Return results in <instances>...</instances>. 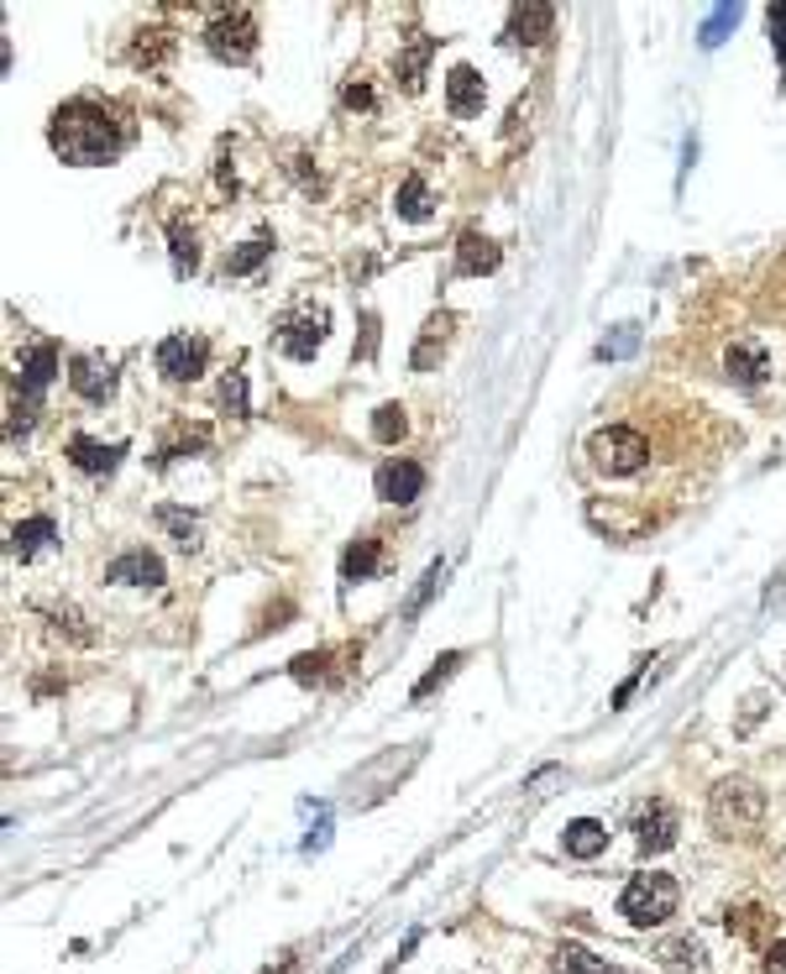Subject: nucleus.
<instances>
[{"instance_id":"f257e3e1","label":"nucleus","mask_w":786,"mask_h":974,"mask_svg":"<svg viewBox=\"0 0 786 974\" xmlns=\"http://www.w3.org/2000/svg\"><path fill=\"white\" fill-rule=\"evenodd\" d=\"M53 152L63 163H111L126 148V121L105 100H68L53 116Z\"/></svg>"},{"instance_id":"f03ea898","label":"nucleus","mask_w":786,"mask_h":974,"mask_svg":"<svg viewBox=\"0 0 786 974\" xmlns=\"http://www.w3.org/2000/svg\"><path fill=\"white\" fill-rule=\"evenodd\" d=\"M765 818V792H760L756 781H739V775H728L713 786V797H708V823L719 838H750Z\"/></svg>"},{"instance_id":"7ed1b4c3","label":"nucleus","mask_w":786,"mask_h":974,"mask_svg":"<svg viewBox=\"0 0 786 974\" xmlns=\"http://www.w3.org/2000/svg\"><path fill=\"white\" fill-rule=\"evenodd\" d=\"M676 901H682V890H676L671 875H635L619 896V912L635 927H661L665 916H676Z\"/></svg>"},{"instance_id":"20e7f679","label":"nucleus","mask_w":786,"mask_h":974,"mask_svg":"<svg viewBox=\"0 0 786 974\" xmlns=\"http://www.w3.org/2000/svg\"><path fill=\"white\" fill-rule=\"evenodd\" d=\"M587 456H593L598 472L630 477L650 461V441H645L639 430H630V425H608V430H598V435L587 441Z\"/></svg>"},{"instance_id":"39448f33","label":"nucleus","mask_w":786,"mask_h":974,"mask_svg":"<svg viewBox=\"0 0 786 974\" xmlns=\"http://www.w3.org/2000/svg\"><path fill=\"white\" fill-rule=\"evenodd\" d=\"M205 48H211L220 63H246L252 48H257V16H252L246 5L215 11V22L205 27Z\"/></svg>"},{"instance_id":"423d86ee","label":"nucleus","mask_w":786,"mask_h":974,"mask_svg":"<svg viewBox=\"0 0 786 974\" xmlns=\"http://www.w3.org/2000/svg\"><path fill=\"white\" fill-rule=\"evenodd\" d=\"M205 356H211V341L205 336H168L163 346H157V372L168 378V383H194L200 372H205Z\"/></svg>"},{"instance_id":"0eeeda50","label":"nucleus","mask_w":786,"mask_h":974,"mask_svg":"<svg viewBox=\"0 0 786 974\" xmlns=\"http://www.w3.org/2000/svg\"><path fill=\"white\" fill-rule=\"evenodd\" d=\"M326 325H331L326 309H300V315H289V320L278 325V346H283V356L309 362V356L320 352V341H326Z\"/></svg>"},{"instance_id":"6e6552de","label":"nucleus","mask_w":786,"mask_h":974,"mask_svg":"<svg viewBox=\"0 0 786 974\" xmlns=\"http://www.w3.org/2000/svg\"><path fill=\"white\" fill-rule=\"evenodd\" d=\"M676 827H682V818H676V807L661 797H650L635 812V833H639V849H645V855H665V849L676 844Z\"/></svg>"},{"instance_id":"1a4fd4ad","label":"nucleus","mask_w":786,"mask_h":974,"mask_svg":"<svg viewBox=\"0 0 786 974\" xmlns=\"http://www.w3.org/2000/svg\"><path fill=\"white\" fill-rule=\"evenodd\" d=\"M724 378L739 388H760L771 378V352L760 346L756 336H739V341H728L724 352Z\"/></svg>"},{"instance_id":"9d476101","label":"nucleus","mask_w":786,"mask_h":974,"mask_svg":"<svg viewBox=\"0 0 786 974\" xmlns=\"http://www.w3.org/2000/svg\"><path fill=\"white\" fill-rule=\"evenodd\" d=\"M372 488H378V498L383 503H415L424 493V467L420 461H409V456H393V461L378 467Z\"/></svg>"},{"instance_id":"9b49d317","label":"nucleus","mask_w":786,"mask_h":974,"mask_svg":"<svg viewBox=\"0 0 786 974\" xmlns=\"http://www.w3.org/2000/svg\"><path fill=\"white\" fill-rule=\"evenodd\" d=\"M483 100H487L483 74H478V68H467V63H456L452 74H446V111H452V116H478V111H483Z\"/></svg>"},{"instance_id":"f8f14e48","label":"nucleus","mask_w":786,"mask_h":974,"mask_svg":"<svg viewBox=\"0 0 786 974\" xmlns=\"http://www.w3.org/2000/svg\"><path fill=\"white\" fill-rule=\"evenodd\" d=\"M68 383L79 399H90V404H105L111 393H116V372L105 367V362H94V356H74V367H68Z\"/></svg>"},{"instance_id":"ddd939ff","label":"nucleus","mask_w":786,"mask_h":974,"mask_svg":"<svg viewBox=\"0 0 786 974\" xmlns=\"http://www.w3.org/2000/svg\"><path fill=\"white\" fill-rule=\"evenodd\" d=\"M105 577H111V582H126V587H157V582H163V561H157L152 551H126L122 561H111Z\"/></svg>"},{"instance_id":"4468645a","label":"nucleus","mask_w":786,"mask_h":974,"mask_svg":"<svg viewBox=\"0 0 786 974\" xmlns=\"http://www.w3.org/2000/svg\"><path fill=\"white\" fill-rule=\"evenodd\" d=\"M498 246L483 237V231H461V241H456V273H467V278H478V273H493L498 267Z\"/></svg>"},{"instance_id":"2eb2a0df","label":"nucleus","mask_w":786,"mask_h":974,"mask_svg":"<svg viewBox=\"0 0 786 974\" xmlns=\"http://www.w3.org/2000/svg\"><path fill=\"white\" fill-rule=\"evenodd\" d=\"M550 27H556V11H550V5H515V11H509V37L524 42V48L545 42Z\"/></svg>"},{"instance_id":"dca6fc26","label":"nucleus","mask_w":786,"mask_h":974,"mask_svg":"<svg viewBox=\"0 0 786 974\" xmlns=\"http://www.w3.org/2000/svg\"><path fill=\"white\" fill-rule=\"evenodd\" d=\"M126 456V445H100V441H85V435H74L68 441V461L79 467V472H116V461Z\"/></svg>"},{"instance_id":"f3484780","label":"nucleus","mask_w":786,"mask_h":974,"mask_svg":"<svg viewBox=\"0 0 786 974\" xmlns=\"http://www.w3.org/2000/svg\"><path fill=\"white\" fill-rule=\"evenodd\" d=\"M561 844H567L572 859H598L608 849V827L598 823V818H576V823H567Z\"/></svg>"},{"instance_id":"a211bd4d","label":"nucleus","mask_w":786,"mask_h":974,"mask_svg":"<svg viewBox=\"0 0 786 974\" xmlns=\"http://www.w3.org/2000/svg\"><path fill=\"white\" fill-rule=\"evenodd\" d=\"M53 367H59V352L53 346H31L22 356V388H27V399H37L42 388L53 383Z\"/></svg>"},{"instance_id":"6ab92c4d","label":"nucleus","mask_w":786,"mask_h":974,"mask_svg":"<svg viewBox=\"0 0 786 974\" xmlns=\"http://www.w3.org/2000/svg\"><path fill=\"white\" fill-rule=\"evenodd\" d=\"M372 571H378V540L363 534V540H352V545H346V556H341V577H346V582H367Z\"/></svg>"},{"instance_id":"aec40b11","label":"nucleus","mask_w":786,"mask_h":974,"mask_svg":"<svg viewBox=\"0 0 786 974\" xmlns=\"http://www.w3.org/2000/svg\"><path fill=\"white\" fill-rule=\"evenodd\" d=\"M48 540H53V519H27V524H16V530H11V551H16L22 561H31Z\"/></svg>"},{"instance_id":"412c9836","label":"nucleus","mask_w":786,"mask_h":974,"mask_svg":"<svg viewBox=\"0 0 786 974\" xmlns=\"http://www.w3.org/2000/svg\"><path fill=\"white\" fill-rule=\"evenodd\" d=\"M398 215H404V220H430V189H424L420 174L404 178V189H398Z\"/></svg>"},{"instance_id":"4be33fe9","label":"nucleus","mask_w":786,"mask_h":974,"mask_svg":"<svg viewBox=\"0 0 786 974\" xmlns=\"http://www.w3.org/2000/svg\"><path fill=\"white\" fill-rule=\"evenodd\" d=\"M268 252H272V241H242L231 257H226V278H242V273H257V267L268 263Z\"/></svg>"},{"instance_id":"5701e85b","label":"nucleus","mask_w":786,"mask_h":974,"mask_svg":"<svg viewBox=\"0 0 786 974\" xmlns=\"http://www.w3.org/2000/svg\"><path fill=\"white\" fill-rule=\"evenodd\" d=\"M168 241H174V267H179V273H194V267H200V241H194V231H189L183 220H174V226H168Z\"/></svg>"},{"instance_id":"b1692460","label":"nucleus","mask_w":786,"mask_h":974,"mask_svg":"<svg viewBox=\"0 0 786 974\" xmlns=\"http://www.w3.org/2000/svg\"><path fill=\"white\" fill-rule=\"evenodd\" d=\"M430 53H435V42H430V37H420L409 53H398L393 68H398V79H404L409 89H420V74H424V59H430Z\"/></svg>"},{"instance_id":"393cba45","label":"nucleus","mask_w":786,"mask_h":974,"mask_svg":"<svg viewBox=\"0 0 786 974\" xmlns=\"http://www.w3.org/2000/svg\"><path fill=\"white\" fill-rule=\"evenodd\" d=\"M556 974H608V964H604V959H593L587 948L567 944L561 953H556Z\"/></svg>"},{"instance_id":"a878e982","label":"nucleus","mask_w":786,"mask_h":974,"mask_svg":"<svg viewBox=\"0 0 786 974\" xmlns=\"http://www.w3.org/2000/svg\"><path fill=\"white\" fill-rule=\"evenodd\" d=\"M409 430V419H404V409L398 404H383V409L372 414V441H383V445H393L398 435Z\"/></svg>"},{"instance_id":"bb28decb","label":"nucleus","mask_w":786,"mask_h":974,"mask_svg":"<svg viewBox=\"0 0 786 974\" xmlns=\"http://www.w3.org/2000/svg\"><path fill=\"white\" fill-rule=\"evenodd\" d=\"M446 330H452V320H446V315H435V320L424 325V336H420V346H415V367H430V362H435V346H446Z\"/></svg>"},{"instance_id":"cd10ccee","label":"nucleus","mask_w":786,"mask_h":974,"mask_svg":"<svg viewBox=\"0 0 786 974\" xmlns=\"http://www.w3.org/2000/svg\"><path fill=\"white\" fill-rule=\"evenodd\" d=\"M456 666H461V655H456V649H452V655H441V660H435V671H424V676L415 681V703H424V697H430V692H435L441 681L452 676Z\"/></svg>"},{"instance_id":"c85d7f7f","label":"nucleus","mask_w":786,"mask_h":974,"mask_svg":"<svg viewBox=\"0 0 786 974\" xmlns=\"http://www.w3.org/2000/svg\"><path fill=\"white\" fill-rule=\"evenodd\" d=\"M728 27H739V5H719V11L708 16V27H702V48H719Z\"/></svg>"},{"instance_id":"c756f323","label":"nucleus","mask_w":786,"mask_h":974,"mask_svg":"<svg viewBox=\"0 0 786 974\" xmlns=\"http://www.w3.org/2000/svg\"><path fill=\"white\" fill-rule=\"evenodd\" d=\"M661 959L665 964H676V970H702V948L697 944H665Z\"/></svg>"},{"instance_id":"7c9ffc66","label":"nucleus","mask_w":786,"mask_h":974,"mask_svg":"<svg viewBox=\"0 0 786 974\" xmlns=\"http://www.w3.org/2000/svg\"><path fill=\"white\" fill-rule=\"evenodd\" d=\"M157 524H168V530L179 534L183 551H189V545H194V534H200V530H194V519H183L179 508H157Z\"/></svg>"},{"instance_id":"2f4dec72","label":"nucleus","mask_w":786,"mask_h":974,"mask_svg":"<svg viewBox=\"0 0 786 974\" xmlns=\"http://www.w3.org/2000/svg\"><path fill=\"white\" fill-rule=\"evenodd\" d=\"M745 933V938H760L765 933V912H756V907H739V912H728V933Z\"/></svg>"},{"instance_id":"473e14b6","label":"nucleus","mask_w":786,"mask_h":974,"mask_svg":"<svg viewBox=\"0 0 786 974\" xmlns=\"http://www.w3.org/2000/svg\"><path fill=\"white\" fill-rule=\"evenodd\" d=\"M765 22H771V48H776V63H782V74H786V5H771V11H765Z\"/></svg>"},{"instance_id":"72a5a7b5","label":"nucleus","mask_w":786,"mask_h":974,"mask_svg":"<svg viewBox=\"0 0 786 974\" xmlns=\"http://www.w3.org/2000/svg\"><path fill=\"white\" fill-rule=\"evenodd\" d=\"M163 37H168V31H142V42H137V53H131V59H137V63H157L163 53H168V42H163Z\"/></svg>"},{"instance_id":"f704fd0d","label":"nucleus","mask_w":786,"mask_h":974,"mask_svg":"<svg viewBox=\"0 0 786 974\" xmlns=\"http://www.w3.org/2000/svg\"><path fill=\"white\" fill-rule=\"evenodd\" d=\"M635 341H639L635 325H619V336H613V341H604V346H598V356H630V352H635Z\"/></svg>"},{"instance_id":"c9c22d12","label":"nucleus","mask_w":786,"mask_h":974,"mask_svg":"<svg viewBox=\"0 0 786 974\" xmlns=\"http://www.w3.org/2000/svg\"><path fill=\"white\" fill-rule=\"evenodd\" d=\"M326 660H331V655H326V649H315V655H300V660H294L289 671H294L300 681H315L320 671H326Z\"/></svg>"},{"instance_id":"e433bc0d","label":"nucleus","mask_w":786,"mask_h":974,"mask_svg":"<svg viewBox=\"0 0 786 974\" xmlns=\"http://www.w3.org/2000/svg\"><path fill=\"white\" fill-rule=\"evenodd\" d=\"M441 577H446V566L435 561V566H430V571H424V582H420V592H415V603H409V614H420L424 603H430V592L441 587Z\"/></svg>"},{"instance_id":"4c0bfd02","label":"nucleus","mask_w":786,"mask_h":974,"mask_svg":"<svg viewBox=\"0 0 786 974\" xmlns=\"http://www.w3.org/2000/svg\"><path fill=\"white\" fill-rule=\"evenodd\" d=\"M765 974H786V938L765 948Z\"/></svg>"},{"instance_id":"58836bf2","label":"nucleus","mask_w":786,"mask_h":974,"mask_svg":"<svg viewBox=\"0 0 786 974\" xmlns=\"http://www.w3.org/2000/svg\"><path fill=\"white\" fill-rule=\"evenodd\" d=\"M220 399H226V409H237V414H242V378H226V388H220Z\"/></svg>"},{"instance_id":"ea45409f","label":"nucleus","mask_w":786,"mask_h":974,"mask_svg":"<svg viewBox=\"0 0 786 974\" xmlns=\"http://www.w3.org/2000/svg\"><path fill=\"white\" fill-rule=\"evenodd\" d=\"M346 105H352V111L363 105V111H367V105H372V89H367V85H346Z\"/></svg>"}]
</instances>
